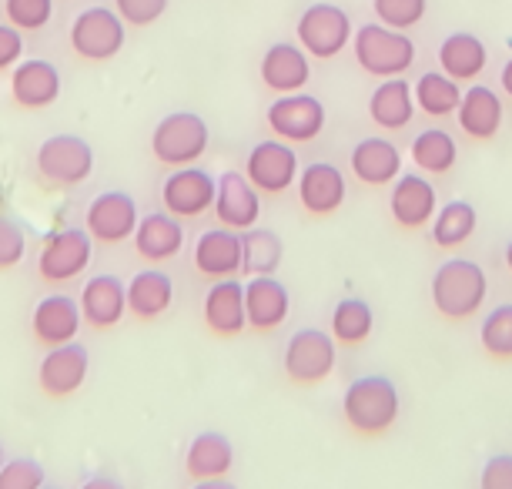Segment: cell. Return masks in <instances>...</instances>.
<instances>
[{"label": "cell", "instance_id": "6da1fadb", "mask_svg": "<svg viewBox=\"0 0 512 489\" xmlns=\"http://www.w3.org/2000/svg\"><path fill=\"white\" fill-rule=\"evenodd\" d=\"M402 399L389 376H359L349 382L342 396V416L352 433L379 439L399 423Z\"/></svg>", "mask_w": 512, "mask_h": 489}, {"label": "cell", "instance_id": "7a4b0ae2", "mask_svg": "<svg viewBox=\"0 0 512 489\" xmlns=\"http://www.w3.org/2000/svg\"><path fill=\"white\" fill-rule=\"evenodd\" d=\"M486 292L489 278L472 258H449L432 275V305L449 322H462L476 315L486 302Z\"/></svg>", "mask_w": 512, "mask_h": 489}, {"label": "cell", "instance_id": "3957f363", "mask_svg": "<svg viewBox=\"0 0 512 489\" xmlns=\"http://www.w3.org/2000/svg\"><path fill=\"white\" fill-rule=\"evenodd\" d=\"M355 61L372 78H402L415 64V41L385 24H362L352 37Z\"/></svg>", "mask_w": 512, "mask_h": 489}, {"label": "cell", "instance_id": "277c9868", "mask_svg": "<svg viewBox=\"0 0 512 489\" xmlns=\"http://www.w3.org/2000/svg\"><path fill=\"white\" fill-rule=\"evenodd\" d=\"M208 124L195 111L164 114L151 134V151L168 168H191L208 151Z\"/></svg>", "mask_w": 512, "mask_h": 489}, {"label": "cell", "instance_id": "5b68a950", "mask_svg": "<svg viewBox=\"0 0 512 489\" xmlns=\"http://www.w3.org/2000/svg\"><path fill=\"white\" fill-rule=\"evenodd\" d=\"M295 34H298V44L305 47L308 57L315 61H332L352 44V17L342 11L338 4H308L302 17L295 24Z\"/></svg>", "mask_w": 512, "mask_h": 489}, {"label": "cell", "instance_id": "8992f818", "mask_svg": "<svg viewBox=\"0 0 512 489\" xmlns=\"http://www.w3.org/2000/svg\"><path fill=\"white\" fill-rule=\"evenodd\" d=\"M335 359H338V342L332 332L322 329H298L285 345V376L295 386H318L335 372Z\"/></svg>", "mask_w": 512, "mask_h": 489}, {"label": "cell", "instance_id": "52a82bcc", "mask_svg": "<svg viewBox=\"0 0 512 489\" xmlns=\"http://www.w3.org/2000/svg\"><path fill=\"white\" fill-rule=\"evenodd\" d=\"M37 171L47 185L74 188L91 178L94 171V151L77 134H54L37 148Z\"/></svg>", "mask_w": 512, "mask_h": 489}, {"label": "cell", "instance_id": "ba28073f", "mask_svg": "<svg viewBox=\"0 0 512 489\" xmlns=\"http://www.w3.org/2000/svg\"><path fill=\"white\" fill-rule=\"evenodd\" d=\"M124 37H128V24L111 7H88L71 24V47L84 61H111L124 47Z\"/></svg>", "mask_w": 512, "mask_h": 489}, {"label": "cell", "instance_id": "9c48e42d", "mask_svg": "<svg viewBox=\"0 0 512 489\" xmlns=\"http://www.w3.org/2000/svg\"><path fill=\"white\" fill-rule=\"evenodd\" d=\"M94 238L88 228H61L44 242L41 258H37V272L47 285L71 282L91 265Z\"/></svg>", "mask_w": 512, "mask_h": 489}, {"label": "cell", "instance_id": "30bf717a", "mask_svg": "<svg viewBox=\"0 0 512 489\" xmlns=\"http://www.w3.org/2000/svg\"><path fill=\"white\" fill-rule=\"evenodd\" d=\"M265 121L275 138L288 141V145H305L325 131V104L315 94H282L278 101H272Z\"/></svg>", "mask_w": 512, "mask_h": 489}, {"label": "cell", "instance_id": "8fae6325", "mask_svg": "<svg viewBox=\"0 0 512 489\" xmlns=\"http://www.w3.org/2000/svg\"><path fill=\"white\" fill-rule=\"evenodd\" d=\"M245 175L262 195H285L288 188L298 185L302 168H298L295 148L282 138H272V141H262V145H255L248 151Z\"/></svg>", "mask_w": 512, "mask_h": 489}, {"label": "cell", "instance_id": "7c38bea8", "mask_svg": "<svg viewBox=\"0 0 512 489\" xmlns=\"http://www.w3.org/2000/svg\"><path fill=\"white\" fill-rule=\"evenodd\" d=\"M138 205L128 191H104L88 205V215H84V225L94 242L101 245H121L134 238L138 232Z\"/></svg>", "mask_w": 512, "mask_h": 489}, {"label": "cell", "instance_id": "4fadbf2b", "mask_svg": "<svg viewBox=\"0 0 512 489\" xmlns=\"http://www.w3.org/2000/svg\"><path fill=\"white\" fill-rule=\"evenodd\" d=\"M218 181L208 175L205 168H178L164 178L161 201L168 208V215L175 218H201L208 208H215Z\"/></svg>", "mask_w": 512, "mask_h": 489}, {"label": "cell", "instance_id": "5bb4252c", "mask_svg": "<svg viewBox=\"0 0 512 489\" xmlns=\"http://www.w3.org/2000/svg\"><path fill=\"white\" fill-rule=\"evenodd\" d=\"M211 212L231 232H248L262 218V191L251 185L245 171H225L218 178V195Z\"/></svg>", "mask_w": 512, "mask_h": 489}, {"label": "cell", "instance_id": "9a60e30c", "mask_svg": "<svg viewBox=\"0 0 512 489\" xmlns=\"http://www.w3.org/2000/svg\"><path fill=\"white\" fill-rule=\"evenodd\" d=\"M84 379H88V349L81 342L54 345L37 369V386L51 399L74 396L84 386Z\"/></svg>", "mask_w": 512, "mask_h": 489}, {"label": "cell", "instance_id": "2e32d148", "mask_svg": "<svg viewBox=\"0 0 512 489\" xmlns=\"http://www.w3.org/2000/svg\"><path fill=\"white\" fill-rule=\"evenodd\" d=\"M81 315L91 329L108 332L121 325L124 312H128V285L118 275H94L81 289Z\"/></svg>", "mask_w": 512, "mask_h": 489}, {"label": "cell", "instance_id": "e0dca14e", "mask_svg": "<svg viewBox=\"0 0 512 489\" xmlns=\"http://www.w3.org/2000/svg\"><path fill=\"white\" fill-rule=\"evenodd\" d=\"M389 212L395 218V225L405 228V232L432 225V218H436V188L422 175H415V171H402L392 185Z\"/></svg>", "mask_w": 512, "mask_h": 489}, {"label": "cell", "instance_id": "ac0fdd59", "mask_svg": "<svg viewBox=\"0 0 512 489\" xmlns=\"http://www.w3.org/2000/svg\"><path fill=\"white\" fill-rule=\"evenodd\" d=\"M295 188H298L302 208L315 218L335 215L345 201V178L332 161H312L308 168H302Z\"/></svg>", "mask_w": 512, "mask_h": 489}, {"label": "cell", "instance_id": "d6986e66", "mask_svg": "<svg viewBox=\"0 0 512 489\" xmlns=\"http://www.w3.org/2000/svg\"><path fill=\"white\" fill-rule=\"evenodd\" d=\"M262 81L275 94H298L312 81V61L302 44L278 41L262 57Z\"/></svg>", "mask_w": 512, "mask_h": 489}, {"label": "cell", "instance_id": "ffe728a7", "mask_svg": "<svg viewBox=\"0 0 512 489\" xmlns=\"http://www.w3.org/2000/svg\"><path fill=\"white\" fill-rule=\"evenodd\" d=\"M205 325L208 332L231 339L248 329V312H245V285L238 278H218L205 295Z\"/></svg>", "mask_w": 512, "mask_h": 489}, {"label": "cell", "instance_id": "44dd1931", "mask_svg": "<svg viewBox=\"0 0 512 489\" xmlns=\"http://www.w3.org/2000/svg\"><path fill=\"white\" fill-rule=\"evenodd\" d=\"M81 302H74L71 295H47L34 305V315H31V329H34V339L44 342L47 349L54 345H67L74 342L77 329H81Z\"/></svg>", "mask_w": 512, "mask_h": 489}, {"label": "cell", "instance_id": "7402d4cb", "mask_svg": "<svg viewBox=\"0 0 512 489\" xmlns=\"http://www.w3.org/2000/svg\"><path fill=\"white\" fill-rule=\"evenodd\" d=\"M11 94H14V101L27 111L51 108V104L61 98V74H57V67L51 61L31 57V61H21L14 67Z\"/></svg>", "mask_w": 512, "mask_h": 489}, {"label": "cell", "instance_id": "603a6c76", "mask_svg": "<svg viewBox=\"0 0 512 489\" xmlns=\"http://www.w3.org/2000/svg\"><path fill=\"white\" fill-rule=\"evenodd\" d=\"M288 289L275 275H258L245 285V312L251 332H275L288 319Z\"/></svg>", "mask_w": 512, "mask_h": 489}, {"label": "cell", "instance_id": "cb8c5ba5", "mask_svg": "<svg viewBox=\"0 0 512 489\" xmlns=\"http://www.w3.org/2000/svg\"><path fill=\"white\" fill-rule=\"evenodd\" d=\"M352 175L369 188L395 185V178L402 175V155L389 138H362L349 155Z\"/></svg>", "mask_w": 512, "mask_h": 489}, {"label": "cell", "instance_id": "d4e9b609", "mask_svg": "<svg viewBox=\"0 0 512 489\" xmlns=\"http://www.w3.org/2000/svg\"><path fill=\"white\" fill-rule=\"evenodd\" d=\"M195 268L205 278H235L241 272V232L211 228L195 242Z\"/></svg>", "mask_w": 512, "mask_h": 489}, {"label": "cell", "instance_id": "484cf974", "mask_svg": "<svg viewBox=\"0 0 512 489\" xmlns=\"http://www.w3.org/2000/svg\"><path fill=\"white\" fill-rule=\"evenodd\" d=\"M181 245H185V225H181V218L168 212H151L138 222L134 252L144 262H168V258H175L181 252Z\"/></svg>", "mask_w": 512, "mask_h": 489}, {"label": "cell", "instance_id": "4316f807", "mask_svg": "<svg viewBox=\"0 0 512 489\" xmlns=\"http://www.w3.org/2000/svg\"><path fill=\"white\" fill-rule=\"evenodd\" d=\"M175 302V282L161 268H144L128 282V312L141 322L161 319Z\"/></svg>", "mask_w": 512, "mask_h": 489}, {"label": "cell", "instance_id": "83f0119b", "mask_svg": "<svg viewBox=\"0 0 512 489\" xmlns=\"http://www.w3.org/2000/svg\"><path fill=\"white\" fill-rule=\"evenodd\" d=\"M459 128L476 141H492L502 128V101L499 94L486 88V84H472L462 91V104L456 111Z\"/></svg>", "mask_w": 512, "mask_h": 489}, {"label": "cell", "instance_id": "f1b7e54d", "mask_svg": "<svg viewBox=\"0 0 512 489\" xmlns=\"http://www.w3.org/2000/svg\"><path fill=\"white\" fill-rule=\"evenodd\" d=\"M415 91L405 78H385L369 98V118L385 131L409 128L415 118Z\"/></svg>", "mask_w": 512, "mask_h": 489}, {"label": "cell", "instance_id": "f546056e", "mask_svg": "<svg viewBox=\"0 0 512 489\" xmlns=\"http://www.w3.org/2000/svg\"><path fill=\"white\" fill-rule=\"evenodd\" d=\"M235 466V446L225 433H215V429H205L191 439L188 453H185V473L195 479H221L231 473Z\"/></svg>", "mask_w": 512, "mask_h": 489}, {"label": "cell", "instance_id": "4dcf8cb0", "mask_svg": "<svg viewBox=\"0 0 512 489\" xmlns=\"http://www.w3.org/2000/svg\"><path fill=\"white\" fill-rule=\"evenodd\" d=\"M439 64L452 81H476L486 71L489 51L476 34L456 31L439 44Z\"/></svg>", "mask_w": 512, "mask_h": 489}, {"label": "cell", "instance_id": "1f68e13d", "mask_svg": "<svg viewBox=\"0 0 512 489\" xmlns=\"http://www.w3.org/2000/svg\"><path fill=\"white\" fill-rule=\"evenodd\" d=\"M285 245L272 228H248L241 232V272L258 278V275H275V268L282 265Z\"/></svg>", "mask_w": 512, "mask_h": 489}, {"label": "cell", "instance_id": "d6a6232c", "mask_svg": "<svg viewBox=\"0 0 512 489\" xmlns=\"http://www.w3.org/2000/svg\"><path fill=\"white\" fill-rule=\"evenodd\" d=\"M412 91H415V104H419L422 114H429V118H449V114H456L462 104L459 81H452L446 71L422 74Z\"/></svg>", "mask_w": 512, "mask_h": 489}, {"label": "cell", "instance_id": "836d02e7", "mask_svg": "<svg viewBox=\"0 0 512 489\" xmlns=\"http://www.w3.org/2000/svg\"><path fill=\"white\" fill-rule=\"evenodd\" d=\"M456 158H459V145L449 131L429 128V131L415 134L412 161L425 175H446V171H452V165H456Z\"/></svg>", "mask_w": 512, "mask_h": 489}, {"label": "cell", "instance_id": "e575fe53", "mask_svg": "<svg viewBox=\"0 0 512 489\" xmlns=\"http://www.w3.org/2000/svg\"><path fill=\"white\" fill-rule=\"evenodd\" d=\"M476 208L469 205V201H449V205H442L436 218H432V242L439 248H459L466 245L472 232H476Z\"/></svg>", "mask_w": 512, "mask_h": 489}, {"label": "cell", "instance_id": "d590c367", "mask_svg": "<svg viewBox=\"0 0 512 489\" xmlns=\"http://www.w3.org/2000/svg\"><path fill=\"white\" fill-rule=\"evenodd\" d=\"M375 329L372 305L365 299H342L332 312V335L342 345H362Z\"/></svg>", "mask_w": 512, "mask_h": 489}, {"label": "cell", "instance_id": "8d00e7d4", "mask_svg": "<svg viewBox=\"0 0 512 489\" xmlns=\"http://www.w3.org/2000/svg\"><path fill=\"white\" fill-rule=\"evenodd\" d=\"M479 345L489 359L512 362V302L496 305L479 325Z\"/></svg>", "mask_w": 512, "mask_h": 489}, {"label": "cell", "instance_id": "74e56055", "mask_svg": "<svg viewBox=\"0 0 512 489\" xmlns=\"http://www.w3.org/2000/svg\"><path fill=\"white\" fill-rule=\"evenodd\" d=\"M372 11L379 24L392 27V31H409V27L422 24L429 0H372Z\"/></svg>", "mask_w": 512, "mask_h": 489}, {"label": "cell", "instance_id": "f35d334b", "mask_svg": "<svg viewBox=\"0 0 512 489\" xmlns=\"http://www.w3.org/2000/svg\"><path fill=\"white\" fill-rule=\"evenodd\" d=\"M4 11L17 31H41L54 14V0H4Z\"/></svg>", "mask_w": 512, "mask_h": 489}, {"label": "cell", "instance_id": "ab89813d", "mask_svg": "<svg viewBox=\"0 0 512 489\" xmlns=\"http://www.w3.org/2000/svg\"><path fill=\"white\" fill-rule=\"evenodd\" d=\"M44 466L31 456H17L0 469V489H44Z\"/></svg>", "mask_w": 512, "mask_h": 489}, {"label": "cell", "instance_id": "60d3db41", "mask_svg": "<svg viewBox=\"0 0 512 489\" xmlns=\"http://www.w3.org/2000/svg\"><path fill=\"white\" fill-rule=\"evenodd\" d=\"M24 248H27L24 228L17 225L14 218L0 215V272H7V268H14L17 262H21Z\"/></svg>", "mask_w": 512, "mask_h": 489}, {"label": "cell", "instance_id": "b9f144b4", "mask_svg": "<svg viewBox=\"0 0 512 489\" xmlns=\"http://www.w3.org/2000/svg\"><path fill=\"white\" fill-rule=\"evenodd\" d=\"M114 11L121 14L124 24L131 27H148L168 11V0H114Z\"/></svg>", "mask_w": 512, "mask_h": 489}, {"label": "cell", "instance_id": "7bdbcfd3", "mask_svg": "<svg viewBox=\"0 0 512 489\" xmlns=\"http://www.w3.org/2000/svg\"><path fill=\"white\" fill-rule=\"evenodd\" d=\"M479 489H512V453H496L482 463Z\"/></svg>", "mask_w": 512, "mask_h": 489}, {"label": "cell", "instance_id": "ee69618b", "mask_svg": "<svg viewBox=\"0 0 512 489\" xmlns=\"http://www.w3.org/2000/svg\"><path fill=\"white\" fill-rule=\"evenodd\" d=\"M24 54V37L14 24H0V71L21 64Z\"/></svg>", "mask_w": 512, "mask_h": 489}, {"label": "cell", "instance_id": "f6af8a7d", "mask_svg": "<svg viewBox=\"0 0 512 489\" xmlns=\"http://www.w3.org/2000/svg\"><path fill=\"white\" fill-rule=\"evenodd\" d=\"M81 489H124L114 476H91Z\"/></svg>", "mask_w": 512, "mask_h": 489}, {"label": "cell", "instance_id": "bcb514c9", "mask_svg": "<svg viewBox=\"0 0 512 489\" xmlns=\"http://www.w3.org/2000/svg\"><path fill=\"white\" fill-rule=\"evenodd\" d=\"M191 489H238V486L228 483V479L221 476V479H198V483L191 486Z\"/></svg>", "mask_w": 512, "mask_h": 489}, {"label": "cell", "instance_id": "7dc6e473", "mask_svg": "<svg viewBox=\"0 0 512 489\" xmlns=\"http://www.w3.org/2000/svg\"><path fill=\"white\" fill-rule=\"evenodd\" d=\"M502 91H506L509 98H512V57H509L506 64H502Z\"/></svg>", "mask_w": 512, "mask_h": 489}, {"label": "cell", "instance_id": "c3c4849f", "mask_svg": "<svg viewBox=\"0 0 512 489\" xmlns=\"http://www.w3.org/2000/svg\"><path fill=\"white\" fill-rule=\"evenodd\" d=\"M506 268L512 272V238H509V245H506Z\"/></svg>", "mask_w": 512, "mask_h": 489}, {"label": "cell", "instance_id": "681fc988", "mask_svg": "<svg viewBox=\"0 0 512 489\" xmlns=\"http://www.w3.org/2000/svg\"><path fill=\"white\" fill-rule=\"evenodd\" d=\"M0 469H4V446H0Z\"/></svg>", "mask_w": 512, "mask_h": 489}, {"label": "cell", "instance_id": "f907efd6", "mask_svg": "<svg viewBox=\"0 0 512 489\" xmlns=\"http://www.w3.org/2000/svg\"><path fill=\"white\" fill-rule=\"evenodd\" d=\"M44 489H61V486H44Z\"/></svg>", "mask_w": 512, "mask_h": 489}]
</instances>
